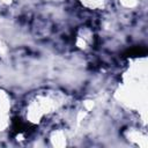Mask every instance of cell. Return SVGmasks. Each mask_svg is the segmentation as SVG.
Segmentation results:
<instances>
[{
	"label": "cell",
	"instance_id": "cell-1",
	"mask_svg": "<svg viewBox=\"0 0 148 148\" xmlns=\"http://www.w3.org/2000/svg\"><path fill=\"white\" fill-rule=\"evenodd\" d=\"M66 104V95L56 89H40L30 94L24 104V120L31 126H38L51 118Z\"/></svg>",
	"mask_w": 148,
	"mask_h": 148
},
{
	"label": "cell",
	"instance_id": "cell-2",
	"mask_svg": "<svg viewBox=\"0 0 148 148\" xmlns=\"http://www.w3.org/2000/svg\"><path fill=\"white\" fill-rule=\"evenodd\" d=\"M95 40H96V36L90 27L81 25L76 29L74 35V45L77 50L82 52H87L91 50L95 45Z\"/></svg>",
	"mask_w": 148,
	"mask_h": 148
},
{
	"label": "cell",
	"instance_id": "cell-3",
	"mask_svg": "<svg viewBox=\"0 0 148 148\" xmlns=\"http://www.w3.org/2000/svg\"><path fill=\"white\" fill-rule=\"evenodd\" d=\"M12 106L13 102L9 92L0 88V132L6 131L10 126Z\"/></svg>",
	"mask_w": 148,
	"mask_h": 148
},
{
	"label": "cell",
	"instance_id": "cell-4",
	"mask_svg": "<svg viewBox=\"0 0 148 148\" xmlns=\"http://www.w3.org/2000/svg\"><path fill=\"white\" fill-rule=\"evenodd\" d=\"M123 135L130 143H132L134 146H138V147H141V148H146L147 145H148L147 133L143 130H140L139 127L130 126V127L124 130Z\"/></svg>",
	"mask_w": 148,
	"mask_h": 148
},
{
	"label": "cell",
	"instance_id": "cell-5",
	"mask_svg": "<svg viewBox=\"0 0 148 148\" xmlns=\"http://www.w3.org/2000/svg\"><path fill=\"white\" fill-rule=\"evenodd\" d=\"M50 146L52 147H66L68 145V135L64 128L52 130L47 135Z\"/></svg>",
	"mask_w": 148,
	"mask_h": 148
},
{
	"label": "cell",
	"instance_id": "cell-6",
	"mask_svg": "<svg viewBox=\"0 0 148 148\" xmlns=\"http://www.w3.org/2000/svg\"><path fill=\"white\" fill-rule=\"evenodd\" d=\"M79 3L89 10H102L106 6V0H77Z\"/></svg>",
	"mask_w": 148,
	"mask_h": 148
},
{
	"label": "cell",
	"instance_id": "cell-7",
	"mask_svg": "<svg viewBox=\"0 0 148 148\" xmlns=\"http://www.w3.org/2000/svg\"><path fill=\"white\" fill-rule=\"evenodd\" d=\"M118 2L125 9H134L139 6L140 0H118Z\"/></svg>",
	"mask_w": 148,
	"mask_h": 148
},
{
	"label": "cell",
	"instance_id": "cell-8",
	"mask_svg": "<svg viewBox=\"0 0 148 148\" xmlns=\"http://www.w3.org/2000/svg\"><path fill=\"white\" fill-rule=\"evenodd\" d=\"M14 3V0H0V9L9 8Z\"/></svg>",
	"mask_w": 148,
	"mask_h": 148
},
{
	"label": "cell",
	"instance_id": "cell-9",
	"mask_svg": "<svg viewBox=\"0 0 148 148\" xmlns=\"http://www.w3.org/2000/svg\"><path fill=\"white\" fill-rule=\"evenodd\" d=\"M47 1H57V0H47Z\"/></svg>",
	"mask_w": 148,
	"mask_h": 148
}]
</instances>
